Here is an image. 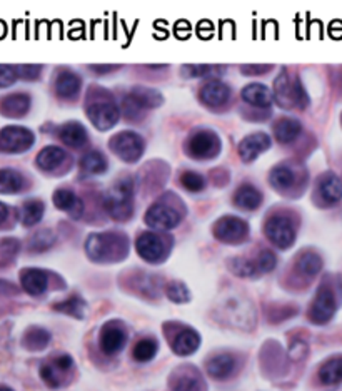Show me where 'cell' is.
Here are the masks:
<instances>
[{
  "label": "cell",
  "mask_w": 342,
  "mask_h": 391,
  "mask_svg": "<svg viewBox=\"0 0 342 391\" xmlns=\"http://www.w3.org/2000/svg\"><path fill=\"white\" fill-rule=\"evenodd\" d=\"M85 249L94 261L120 259L127 253V238L120 233H99L89 236Z\"/></svg>",
  "instance_id": "6da1fadb"
},
{
  "label": "cell",
  "mask_w": 342,
  "mask_h": 391,
  "mask_svg": "<svg viewBox=\"0 0 342 391\" xmlns=\"http://www.w3.org/2000/svg\"><path fill=\"white\" fill-rule=\"evenodd\" d=\"M274 90H276V100L284 109L296 108V105H299V108H306V104L309 103L301 80H292L286 69L281 71V74H279L276 82H274Z\"/></svg>",
  "instance_id": "7a4b0ae2"
},
{
  "label": "cell",
  "mask_w": 342,
  "mask_h": 391,
  "mask_svg": "<svg viewBox=\"0 0 342 391\" xmlns=\"http://www.w3.org/2000/svg\"><path fill=\"white\" fill-rule=\"evenodd\" d=\"M104 206L114 219H129L132 216V181L122 179L109 189L104 197Z\"/></svg>",
  "instance_id": "3957f363"
},
{
  "label": "cell",
  "mask_w": 342,
  "mask_h": 391,
  "mask_svg": "<svg viewBox=\"0 0 342 391\" xmlns=\"http://www.w3.org/2000/svg\"><path fill=\"white\" fill-rule=\"evenodd\" d=\"M110 149L125 162H136L144 154V139L132 130H124L110 139Z\"/></svg>",
  "instance_id": "277c9868"
},
{
  "label": "cell",
  "mask_w": 342,
  "mask_h": 391,
  "mask_svg": "<svg viewBox=\"0 0 342 391\" xmlns=\"http://www.w3.org/2000/svg\"><path fill=\"white\" fill-rule=\"evenodd\" d=\"M33 134L22 125H7L0 130V152H23L32 147Z\"/></svg>",
  "instance_id": "5b68a950"
},
{
  "label": "cell",
  "mask_w": 342,
  "mask_h": 391,
  "mask_svg": "<svg viewBox=\"0 0 342 391\" xmlns=\"http://www.w3.org/2000/svg\"><path fill=\"white\" fill-rule=\"evenodd\" d=\"M87 115L95 127L100 130H107L117 124L119 108L112 99L97 98L89 104Z\"/></svg>",
  "instance_id": "8992f818"
},
{
  "label": "cell",
  "mask_w": 342,
  "mask_h": 391,
  "mask_svg": "<svg viewBox=\"0 0 342 391\" xmlns=\"http://www.w3.org/2000/svg\"><path fill=\"white\" fill-rule=\"evenodd\" d=\"M266 236L277 248L286 249L292 246L296 239V228L287 216L276 214L271 216L266 223Z\"/></svg>",
  "instance_id": "52a82bcc"
},
{
  "label": "cell",
  "mask_w": 342,
  "mask_h": 391,
  "mask_svg": "<svg viewBox=\"0 0 342 391\" xmlns=\"http://www.w3.org/2000/svg\"><path fill=\"white\" fill-rule=\"evenodd\" d=\"M162 95L151 87H136L131 95L125 99V113L129 118H137L144 109H154L162 104Z\"/></svg>",
  "instance_id": "ba28073f"
},
{
  "label": "cell",
  "mask_w": 342,
  "mask_h": 391,
  "mask_svg": "<svg viewBox=\"0 0 342 391\" xmlns=\"http://www.w3.org/2000/svg\"><path fill=\"white\" fill-rule=\"evenodd\" d=\"M214 234L215 238L219 241H224V243H242L249 234V226L244 219H240V217L224 216L215 223Z\"/></svg>",
  "instance_id": "9c48e42d"
},
{
  "label": "cell",
  "mask_w": 342,
  "mask_h": 391,
  "mask_svg": "<svg viewBox=\"0 0 342 391\" xmlns=\"http://www.w3.org/2000/svg\"><path fill=\"white\" fill-rule=\"evenodd\" d=\"M146 223L157 231H167L176 228L181 223V212L167 202H156L149 207Z\"/></svg>",
  "instance_id": "30bf717a"
},
{
  "label": "cell",
  "mask_w": 342,
  "mask_h": 391,
  "mask_svg": "<svg viewBox=\"0 0 342 391\" xmlns=\"http://www.w3.org/2000/svg\"><path fill=\"white\" fill-rule=\"evenodd\" d=\"M136 248L137 253L141 254V258L149 261V263H161L167 256L166 238H162L157 233H152V231H147V233H142L139 236Z\"/></svg>",
  "instance_id": "8fae6325"
},
{
  "label": "cell",
  "mask_w": 342,
  "mask_h": 391,
  "mask_svg": "<svg viewBox=\"0 0 342 391\" xmlns=\"http://www.w3.org/2000/svg\"><path fill=\"white\" fill-rule=\"evenodd\" d=\"M336 308V296L334 293H332V289L329 286H321L314 298V303H312L311 306V321L316 323V325H326V323L331 321L332 316H334Z\"/></svg>",
  "instance_id": "7c38bea8"
},
{
  "label": "cell",
  "mask_w": 342,
  "mask_h": 391,
  "mask_svg": "<svg viewBox=\"0 0 342 391\" xmlns=\"http://www.w3.org/2000/svg\"><path fill=\"white\" fill-rule=\"evenodd\" d=\"M220 149V141L210 130H199L194 132L187 142V151L192 157L197 159H209L214 157Z\"/></svg>",
  "instance_id": "4fadbf2b"
},
{
  "label": "cell",
  "mask_w": 342,
  "mask_h": 391,
  "mask_svg": "<svg viewBox=\"0 0 342 391\" xmlns=\"http://www.w3.org/2000/svg\"><path fill=\"white\" fill-rule=\"evenodd\" d=\"M74 361L69 355L57 356L52 361H47L46 365H42L41 368V376L42 380L46 381L50 388H59V386L64 383V376L67 371L72 368Z\"/></svg>",
  "instance_id": "5bb4252c"
},
{
  "label": "cell",
  "mask_w": 342,
  "mask_h": 391,
  "mask_svg": "<svg viewBox=\"0 0 342 391\" xmlns=\"http://www.w3.org/2000/svg\"><path fill=\"white\" fill-rule=\"evenodd\" d=\"M127 335H125L124 328L117 323H107L100 333V348L105 355H115L122 350Z\"/></svg>",
  "instance_id": "9a60e30c"
},
{
  "label": "cell",
  "mask_w": 342,
  "mask_h": 391,
  "mask_svg": "<svg viewBox=\"0 0 342 391\" xmlns=\"http://www.w3.org/2000/svg\"><path fill=\"white\" fill-rule=\"evenodd\" d=\"M271 146V137L264 132H255L244 137L239 144V156L245 162H252L259 154L267 151Z\"/></svg>",
  "instance_id": "2e32d148"
},
{
  "label": "cell",
  "mask_w": 342,
  "mask_h": 391,
  "mask_svg": "<svg viewBox=\"0 0 342 391\" xmlns=\"http://www.w3.org/2000/svg\"><path fill=\"white\" fill-rule=\"evenodd\" d=\"M317 196L326 206L337 204L342 199V181L336 174H324L317 182Z\"/></svg>",
  "instance_id": "e0dca14e"
},
{
  "label": "cell",
  "mask_w": 342,
  "mask_h": 391,
  "mask_svg": "<svg viewBox=\"0 0 342 391\" xmlns=\"http://www.w3.org/2000/svg\"><path fill=\"white\" fill-rule=\"evenodd\" d=\"M230 95L229 87L224 84L223 80L212 79L207 80L201 89V100L210 108H219V105H224L228 103Z\"/></svg>",
  "instance_id": "ac0fdd59"
},
{
  "label": "cell",
  "mask_w": 342,
  "mask_h": 391,
  "mask_svg": "<svg viewBox=\"0 0 342 391\" xmlns=\"http://www.w3.org/2000/svg\"><path fill=\"white\" fill-rule=\"evenodd\" d=\"M21 283L22 288L26 289L32 296H41L47 291L49 286V274L44 269L37 268H27L21 273Z\"/></svg>",
  "instance_id": "d6986e66"
},
{
  "label": "cell",
  "mask_w": 342,
  "mask_h": 391,
  "mask_svg": "<svg viewBox=\"0 0 342 391\" xmlns=\"http://www.w3.org/2000/svg\"><path fill=\"white\" fill-rule=\"evenodd\" d=\"M224 311L230 316V321H233V325L245 326V328H247L249 325H252V321H254L252 306H250L249 303L242 301L240 298L225 303Z\"/></svg>",
  "instance_id": "ffe728a7"
},
{
  "label": "cell",
  "mask_w": 342,
  "mask_h": 391,
  "mask_svg": "<svg viewBox=\"0 0 342 391\" xmlns=\"http://www.w3.org/2000/svg\"><path fill=\"white\" fill-rule=\"evenodd\" d=\"M199 345L201 336L194 330H191V328H186V330L177 333L174 341H172V350H174L176 355L189 356L194 353Z\"/></svg>",
  "instance_id": "44dd1931"
},
{
  "label": "cell",
  "mask_w": 342,
  "mask_h": 391,
  "mask_svg": "<svg viewBox=\"0 0 342 391\" xmlns=\"http://www.w3.org/2000/svg\"><path fill=\"white\" fill-rule=\"evenodd\" d=\"M31 108V98L26 94H11L0 100V113L9 118H21Z\"/></svg>",
  "instance_id": "7402d4cb"
},
{
  "label": "cell",
  "mask_w": 342,
  "mask_h": 391,
  "mask_svg": "<svg viewBox=\"0 0 342 391\" xmlns=\"http://www.w3.org/2000/svg\"><path fill=\"white\" fill-rule=\"evenodd\" d=\"M60 141L70 147H82L87 144V129L80 122H67L60 127Z\"/></svg>",
  "instance_id": "603a6c76"
},
{
  "label": "cell",
  "mask_w": 342,
  "mask_h": 391,
  "mask_svg": "<svg viewBox=\"0 0 342 391\" xmlns=\"http://www.w3.org/2000/svg\"><path fill=\"white\" fill-rule=\"evenodd\" d=\"M242 99L254 108H269L272 103V94L264 84H249L242 89Z\"/></svg>",
  "instance_id": "cb8c5ba5"
},
{
  "label": "cell",
  "mask_w": 342,
  "mask_h": 391,
  "mask_svg": "<svg viewBox=\"0 0 342 391\" xmlns=\"http://www.w3.org/2000/svg\"><path fill=\"white\" fill-rule=\"evenodd\" d=\"M80 89V77L69 69L60 71L55 79V90L60 98L70 99L79 93Z\"/></svg>",
  "instance_id": "d4e9b609"
},
{
  "label": "cell",
  "mask_w": 342,
  "mask_h": 391,
  "mask_svg": "<svg viewBox=\"0 0 342 391\" xmlns=\"http://www.w3.org/2000/svg\"><path fill=\"white\" fill-rule=\"evenodd\" d=\"M302 130V124L299 122L297 119L292 118H282L279 119L276 124H274V134H276V139L282 144H289L296 141Z\"/></svg>",
  "instance_id": "484cf974"
},
{
  "label": "cell",
  "mask_w": 342,
  "mask_h": 391,
  "mask_svg": "<svg viewBox=\"0 0 342 391\" xmlns=\"http://www.w3.org/2000/svg\"><path fill=\"white\" fill-rule=\"evenodd\" d=\"M54 204L59 207L60 211L69 212L70 216L79 217L84 211V204L79 197L75 196V192H72L70 189H57L54 192Z\"/></svg>",
  "instance_id": "4316f807"
},
{
  "label": "cell",
  "mask_w": 342,
  "mask_h": 391,
  "mask_svg": "<svg viewBox=\"0 0 342 391\" xmlns=\"http://www.w3.org/2000/svg\"><path fill=\"white\" fill-rule=\"evenodd\" d=\"M235 370V358L233 355L223 353L214 356L209 363H207V371H209L210 376L218 380H224L234 373Z\"/></svg>",
  "instance_id": "83f0119b"
},
{
  "label": "cell",
  "mask_w": 342,
  "mask_h": 391,
  "mask_svg": "<svg viewBox=\"0 0 342 391\" xmlns=\"http://www.w3.org/2000/svg\"><path fill=\"white\" fill-rule=\"evenodd\" d=\"M65 159H67V154L64 149L49 146L38 152L37 166L44 169V171H55L57 167L62 166V162H64Z\"/></svg>",
  "instance_id": "f1b7e54d"
},
{
  "label": "cell",
  "mask_w": 342,
  "mask_h": 391,
  "mask_svg": "<svg viewBox=\"0 0 342 391\" xmlns=\"http://www.w3.org/2000/svg\"><path fill=\"white\" fill-rule=\"evenodd\" d=\"M234 202H235V206L240 207V209L252 211V209H257V207L261 206L262 194H261V191L255 189L254 186L245 184L242 187H239L237 192H235Z\"/></svg>",
  "instance_id": "f546056e"
},
{
  "label": "cell",
  "mask_w": 342,
  "mask_h": 391,
  "mask_svg": "<svg viewBox=\"0 0 342 391\" xmlns=\"http://www.w3.org/2000/svg\"><path fill=\"white\" fill-rule=\"evenodd\" d=\"M22 174L16 169H0V192L2 194H16L23 189Z\"/></svg>",
  "instance_id": "4dcf8cb0"
},
{
  "label": "cell",
  "mask_w": 342,
  "mask_h": 391,
  "mask_svg": "<svg viewBox=\"0 0 342 391\" xmlns=\"http://www.w3.org/2000/svg\"><path fill=\"white\" fill-rule=\"evenodd\" d=\"M319 380L324 385H337L342 381V356L326 361L319 370Z\"/></svg>",
  "instance_id": "1f68e13d"
},
{
  "label": "cell",
  "mask_w": 342,
  "mask_h": 391,
  "mask_svg": "<svg viewBox=\"0 0 342 391\" xmlns=\"http://www.w3.org/2000/svg\"><path fill=\"white\" fill-rule=\"evenodd\" d=\"M44 202L37 201V199H31L26 201L21 207V223L23 226H33L37 224L38 221L42 219L44 216Z\"/></svg>",
  "instance_id": "d6a6232c"
},
{
  "label": "cell",
  "mask_w": 342,
  "mask_h": 391,
  "mask_svg": "<svg viewBox=\"0 0 342 391\" xmlns=\"http://www.w3.org/2000/svg\"><path fill=\"white\" fill-rule=\"evenodd\" d=\"M50 343V333L46 331L44 328H31L23 336V346L27 350L41 351Z\"/></svg>",
  "instance_id": "836d02e7"
},
{
  "label": "cell",
  "mask_w": 342,
  "mask_h": 391,
  "mask_svg": "<svg viewBox=\"0 0 342 391\" xmlns=\"http://www.w3.org/2000/svg\"><path fill=\"white\" fill-rule=\"evenodd\" d=\"M296 182V172L287 164H281V166L274 167L271 172V184L279 189H287Z\"/></svg>",
  "instance_id": "e575fe53"
},
{
  "label": "cell",
  "mask_w": 342,
  "mask_h": 391,
  "mask_svg": "<svg viewBox=\"0 0 342 391\" xmlns=\"http://www.w3.org/2000/svg\"><path fill=\"white\" fill-rule=\"evenodd\" d=\"M80 169L87 174H100L107 169V159H105L102 152L90 151L82 157Z\"/></svg>",
  "instance_id": "d590c367"
},
{
  "label": "cell",
  "mask_w": 342,
  "mask_h": 391,
  "mask_svg": "<svg viewBox=\"0 0 342 391\" xmlns=\"http://www.w3.org/2000/svg\"><path fill=\"white\" fill-rule=\"evenodd\" d=\"M322 268V259L319 254L316 253H302L297 259V269L301 271L304 276H316L317 273L321 271Z\"/></svg>",
  "instance_id": "8d00e7d4"
},
{
  "label": "cell",
  "mask_w": 342,
  "mask_h": 391,
  "mask_svg": "<svg viewBox=\"0 0 342 391\" xmlns=\"http://www.w3.org/2000/svg\"><path fill=\"white\" fill-rule=\"evenodd\" d=\"M54 310L60 311V313H65V315H70V316L79 318V320H82V318L85 316L87 304H85V301L80 296H72L69 299H65V301L54 304Z\"/></svg>",
  "instance_id": "74e56055"
},
{
  "label": "cell",
  "mask_w": 342,
  "mask_h": 391,
  "mask_svg": "<svg viewBox=\"0 0 342 391\" xmlns=\"http://www.w3.org/2000/svg\"><path fill=\"white\" fill-rule=\"evenodd\" d=\"M174 391H204V383H202L199 375L184 373L177 376L174 381Z\"/></svg>",
  "instance_id": "f35d334b"
},
{
  "label": "cell",
  "mask_w": 342,
  "mask_h": 391,
  "mask_svg": "<svg viewBox=\"0 0 342 391\" xmlns=\"http://www.w3.org/2000/svg\"><path fill=\"white\" fill-rule=\"evenodd\" d=\"M157 353V341L151 340V338H147V340L139 341L136 348H134V358L137 361H151L154 356Z\"/></svg>",
  "instance_id": "ab89813d"
},
{
  "label": "cell",
  "mask_w": 342,
  "mask_h": 391,
  "mask_svg": "<svg viewBox=\"0 0 342 391\" xmlns=\"http://www.w3.org/2000/svg\"><path fill=\"white\" fill-rule=\"evenodd\" d=\"M229 268L234 274H237V276H242V278H250V276H255V274H259L254 261L245 259V258L230 259Z\"/></svg>",
  "instance_id": "60d3db41"
},
{
  "label": "cell",
  "mask_w": 342,
  "mask_h": 391,
  "mask_svg": "<svg viewBox=\"0 0 342 391\" xmlns=\"http://www.w3.org/2000/svg\"><path fill=\"white\" fill-rule=\"evenodd\" d=\"M18 253V241L14 238H4L0 239V268L6 266L11 261L16 258Z\"/></svg>",
  "instance_id": "b9f144b4"
},
{
  "label": "cell",
  "mask_w": 342,
  "mask_h": 391,
  "mask_svg": "<svg viewBox=\"0 0 342 391\" xmlns=\"http://www.w3.org/2000/svg\"><path fill=\"white\" fill-rule=\"evenodd\" d=\"M167 298L174 303H187L191 299V293L184 283L179 281H172L167 284L166 288Z\"/></svg>",
  "instance_id": "7bdbcfd3"
},
{
  "label": "cell",
  "mask_w": 342,
  "mask_h": 391,
  "mask_svg": "<svg viewBox=\"0 0 342 391\" xmlns=\"http://www.w3.org/2000/svg\"><path fill=\"white\" fill-rule=\"evenodd\" d=\"M55 236L52 231L49 229H42L38 231L37 234H33V238L31 239V249L33 251H46L49 249L52 244H54Z\"/></svg>",
  "instance_id": "ee69618b"
},
{
  "label": "cell",
  "mask_w": 342,
  "mask_h": 391,
  "mask_svg": "<svg viewBox=\"0 0 342 391\" xmlns=\"http://www.w3.org/2000/svg\"><path fill=\"white\" fill-rule=\"evenodd\" d=\"M181 182L187 191H192V192L202 191V189H204V186H205L204 177H202L201 174L194 172V171H186L184 174H182Z\"/></svg>",
  "instance_id": "f6af8a7d"
},
{
  "label": "cell",
  "mask_w": 342,
  "mask_h": 391,
  "mask_svg": "<svg viewBox=\"0 0 342 391\" xmlns=\"http://www.w3.org/2000/svg\"><path fill=\"white\" fill-rule=\"evenodd\" d=\"M257 273H271L274 266H276V254L271 251H261L257 259H254Z\"/></svg>",
  "instance_id": "bcb514c9"
},
{
  "label": "cell",
  "mask_w": 342,
  "mask_h": 391,
  "mask_svg": "<svg viewBox=\"0 0 342 391\" xmlns=\"http://www.w3.org/2000/svg\"><path fill=\"white\" fill-rule=\"evenodd\" d=\"M219 72H223V69L215 66H187L182 69V74L189 77H205L212 74H219Z\"/></svg>",
  "instance_id": "7dc6e473"
},
{
  "label": "cell",
  "mask_w": 342,
  "mask_h": 391,
  "mask_svg": "<svg viewBox=\"0 0 342 391\" xmlns=\"http://www.w3.org/2000/svg\"><path fill=\"white\" fill-rule=\"evenodd\" d=\"M17 69L12 66H0V87H9L17 80Z\"/></svg>",
  "instance_id": "c3c4849f"
},
{
  "label": "cell",
  "mask_w": 342,
  "mask_h": 391,
  "mask_svg": "<svg viewBox=\"0 0 342 391\" xmlns=\"http://www.w3.org/2000/svg\"><path fill=\"white\" fill-rule=\"evenodd\" d=\"M16 69H17V75L23 77V79L27 80L36 79V77L41 74V66H18Z\"/></svg>",
  "instance_id": "681fc988"
},
{
  "label": "cell",
  "mask_w": 342,
  "mask_h": 391,
  "mask_svg": "<svg viewBox=\"0 0 342 391\" xmlns=\"http://www.w3.org/2000/svg\"><path fill=\"white\" fill-rule=\"evenodd\" d=\"M242 74L255 75V74H264V72L271 71V66H242Z\"/></svg>",
  "instance_id": "f907efd6"
},
{
  "label": "cell",
  "mask_w": 342,
  "mask_h": 391,
  "mask_svg": "<svg viewBox=\"0 0 342 391\" xmlns=\"http://www.w3.org/2000/svg\"><path fill=\"white\" fill-rule=\"evenodd\" d=\"M115 69H117V67H115V66H109V67H99V66H92V71H95V72H100V74H102V72H104V74H105V72H112V71H115Z\"/></svg>",
  "instance_id": "816d5d0a"
},
{
  "label": "cell",
  "mask_w": 342,
  "mask_h": 391,
  "mask_svg": "<svg viewBox=\"0 0 342 391\" xmlns=\"http://www.w3.org/2000/svg\"><path fill=\"white\" fill-rule=\"evenodd\" d=\"M9 214V209H7V206L4 204V202H0V224L4 223V221H6V217Z\"/></svg>",
  "instance_id": "f5cc1de1"
},
{
  "label": "cell",
  "mask_w": 342,
  "mask_h": 391,
  "mask_svg": "<svg viewBox=\"0 0 342 391\" xmlns=\"http://www.w3.org/2000/svg\"><path fill=\"white\" fill-rule=\"evenodd\" d=\"M0 391H12L11 388H0Z\"/></svg>",
  "instance_id": "db71d44e"
}]
</instances>
